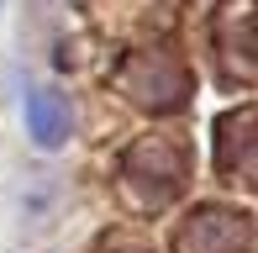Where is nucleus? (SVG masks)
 Masks as SVG:
<instances>
[{
  "label": "nucleus",
  "instance_id": "1",
  "mask_svg": "<svg viewBox=\"0 0 258 253\" xmlns=\"http://www.w3.org/2000/svg\"><path fill=\"white\" fill-rule=\"evenodd\" d=\"M184 179V148L169 143V137H148L126 153V190L137 195L143 206H158L179 190Z\"/></svg>",
  "mask_w": 258,
  "mask_h": 253
},
{
  "label": "nucleus",
  "instance_id": "2",
  "mask_svg": "<svg viewBox=\"0 0 258 253\" xmlns=\"http://www.w3.org/2000/svg\"><path fill=\"white\" fill-rule=\"evenodd\" d=\"M126 95L137 100V106H148V111H163V106H174V100H184L190 95V79H184V64L174 58V53H163V48H148V53H137L132 64H126Z\"/></svg>",
  "mask_w": 258,
  "mask_h": 253
},
{
  "label": "nucleus",
  "instance_id": "3",
  "mask_svg": "<svg viewBox=\"0 0 258 253\" xmlns=\"http://www.w3.org/2000/svg\"><path fill=\"white\" fill-rule=\"evenodd\" d=\"M216 58L232 79L258 74V0H227L216 11Z\"/></svg>",
  "mask_w": 258,
  "mask_h": 253
},
{
  "label": "nucleus",
  "instance_id": "4",
  "mask_svg": "<svg viewBox=\"0 0 258 253\" xmlns=\"http://www.w3.org/2000/svg\"><path fill=\"white\" fill-rule=\"evenodd\" d=\"M248 243H253V222L227 206H201L179 232L184 253H248Z\"/></svg>",
  "mask_w": 258,
  "mask_h": 253
},
{
  "label": "nucleus",
  "instance_id": "5",
  "mask_svg": "<svg viewBox=\"0 0 258 253\" xmlns=\"http://www.w3.org/2000/svg\"><path fill=\"white\" fill-rule=\"evenodd\" d=\"M216 158L232 179L258 185V111H232L216 121Z\"/></svg>",
  "mask_w": 258,
  "mask_h": 253
},
{
  "label": "nucleus",
  "instance_id": "6",
  "mask_svg": "<svg viewBox=\"0 0 258 253\" xmlns=\"http://www.w3.org/2000/svg\"><path fill=\"white\" fill-rule=\"evenodd\" d=\"M27 126H32V137H37L42 148H63L69 143V100L63 95H53V90H37V85H27Z\"/></svg>",
  "mask_w": 258,
  "mask_h": 253
}]
</instances>
